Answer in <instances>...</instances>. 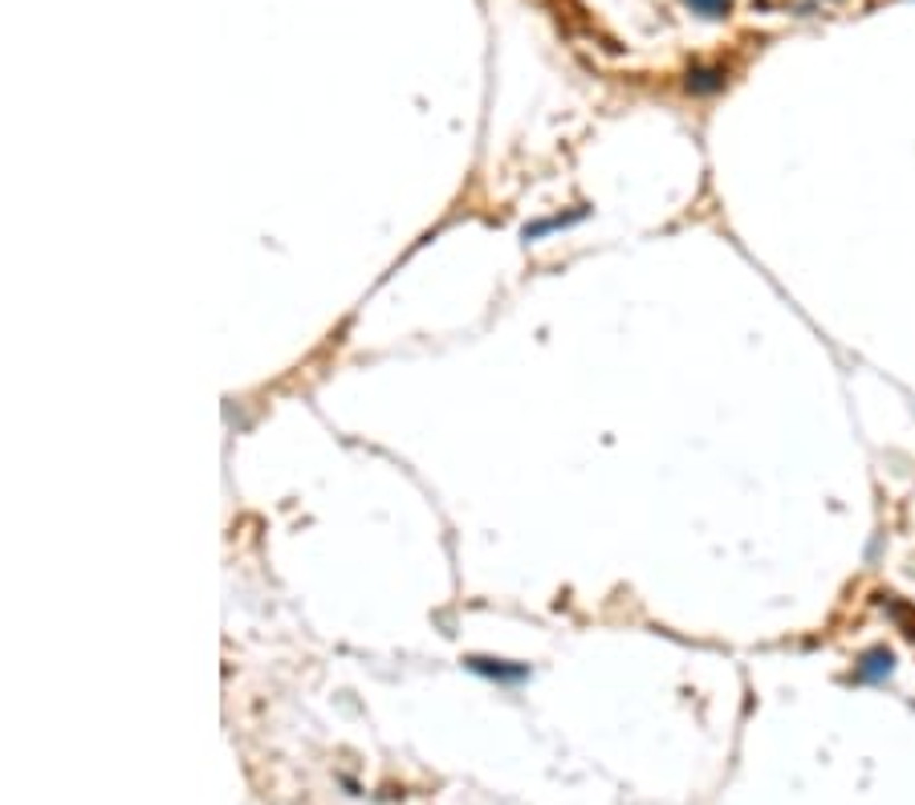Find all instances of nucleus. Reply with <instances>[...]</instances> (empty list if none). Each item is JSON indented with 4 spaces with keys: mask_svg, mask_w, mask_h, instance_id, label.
Masks as SVG:
<instances>
[{
    "mask_svg": "<svg viewBox=\"0 0 915 805\" xmlns=\"http://www.w3.org/2000/svg\"><path fill=\"white\" fill-rule=\"evenodd\" d=\"M464 667L485 679H497V684H521L529 679V664H509V659H488V655H468Z\"/></svg>",
    "mask_w": 915,
    "mask_h": 805,
    "instance_id": "1",
    "label": "nucleus"
},
{
    "mask_svg": "<svg viewBox=\"0 0 915 805\" xmlns=\"http://www.w3.org/2000/svg\"><path fill=\"white\" fill-rule=\"evenodd\" d=\"M892 672H895V655L887 652V647H871V652L858 655L855 664V679H863V684H879V679H887Z\"/></svg>",
    "mask_w": 915,
    "mask_h": 805,
    "instance_id": "2",
    "label": "nucleus"
},
{
    "mask_svg": "<svg viewBox=\"0 0 915 805\" xmlns=\"http://www.w3.org/2000/svg\"><path fill=\"white\" fill-rule=\"evenodd\" d=\"M684 86H688L692 95H716V90H725V70H716V66H692Z\"/></svg>",
    "mask_w": 915,
    "mask_h": 805,
    "instance_id": "3",
    "label": "nucleus"
},
{
    "mask_svg": "<svg viewBox=\"0 0 915 805\" xmlns=\"http://www.w3.org/2000/svg\"><path fill=\"white\" fill-rule=\"evenodd\" d=\"M578 220H586V208H574V212H566V216H549V220H537V225H525V240H541L546 232L570 228V225H578Z\"/></svg>",
    "mask_w": 915,
    "mask_h": 805,
    "instance_id": "4",
    "label": "nucleus"
},
{
    "mask_svg": "<svg viewBox=\"0 0 915 805\" xmlns=\"http://www.w3.org/2000/svg\"><path fill=\"white\" fill-rule=\"evenodd\" d=\"M692 12H700V17H708V21H720V17H728L733 12V0H684Z\"/></svg>",
    "mask_w": 915,
    "mask_h": 805,
    "instance_id": "5",
    "label": "nucleus"
}]
</instances>
